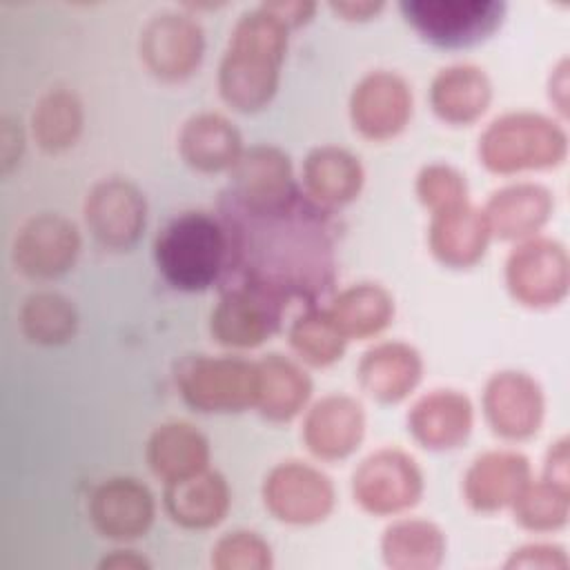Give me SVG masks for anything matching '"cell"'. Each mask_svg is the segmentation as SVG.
<instances>
[{
  "instance_id": "6da1fadb",
  "label": "cell",
  "mask_w": 570,
  "mask_h": 570,
  "mask_svg": "<svg viewBox=\"0 0 570 570\" xmlns=\"http://www.w3.org/2000/svg\"><path fill=\"white\" fill-rule=\"evenodd\" d=\"M220 218L232 240L236 283L254 285L278 301L314 305L334 283V234L330 209L305 191L267 205L245 207L220 198Z\"/></svg>"
},
{
  "instance_id": "4dcf8cb0",
  "label": "cell",
  "mask_w": 570,
  "mask_h": 570,
  "mask_svg": "<svg viewBox=\"0 0 570 570\" xmlns=\"http://www.w3.org/2000/svg\"><path fill=\"white\" fill-rule=\"evenodd\" d=\"M381 552L390 568L432 570L443 561L445 537L432 521L401 519L385 528Z\"/></svg>"
},
{
  "instance_id": "30bf717a",
  "label": "cell",
  "mask_w": 570,
  "mask_h": 570,
  "mask_svg": "<svg viewBox=\"0 0 570 570\" xmlns=\"http://www.w3.org/2000/svg\"><path fill=\"white\" fill-rule=\"evenodd\" d=\"M205 51L203 27L183 11H158L140 31V56L149 71L163 80L191 76Z\"/></svg>"
},
{
  "instance_id": "f1b7e54d",
  "label": "cell",
  "mask_w": 570,
  "mask_h": 570,
  "mask_svg": "<svg viewBox=\"0 0 570 570\" xmlns=\"http://www.w3.org/2000/svg\"><path fill=\"white\" fill-rule=\"evenodd\" d=\"M258 394L256 407L265 419L289 421L296 416L312 394V379L307 372L283 354H265L256 361Z\"/></svg>"
},
{
  "instance_id": "5bb4252c",
  "label": "cell",
  "mask_w": 570,
  "mask_h": 570,
  "mask_svg": "<svg viewBox=\"0 0 570 570\" xmlns=\"http://www.w3.org/2000/svg\"><path fill=\"white\" fill-rule=\"evenodd\" d=\"M541 385L521 370L494 372L483 387V412L490 428L505 439H528L543 421Z\"/></svg>"
},
{
  "instance_id": "ffe728a7",
  "label": "cell",
  "mask_w": 570,
  "mask_h": 570,
  "mask_svg": "<svg viewBox=\"0 0 570 570\" xmlns=\"http://www.w3.org/2000/svg\"><path fill=\"white\" fill-rule=\"evenodd\" d=\"M472 423V403L459 390H432L407 412V430L430 450L456 448L468 439Z\"/></svg>"
},
{
  "instance_id": "60d3db41",
  "label": "cell",
  "mask_w": 570,
  "mask_h": 570,
  "mask_svg": "<svg viewBox=\"0 0 570 570\" xmlns=\"http://www.w3.org/2000/svg\"><path fill=\"white\" fill-rule=\"evenodd\" d=\"M546 479L568 485V439L554 441L546 456Z\"/></svg>"
},
{
  "instance_id": "1f68e13d",
  "label": "cell",
  "mask_w": 570,
  "mask_h": 570,
  "mask_svg": "<svg viewBox=\"0 0 570 570\" xmlns=\"http://www.w3.org/2000/svg\"><path fill=\"white\" fill-rule=\"evenodd\" d=\"M82 125V102L69 89H51L42 96L31 118L36 142L45 151H62L71 147L78 140Z\"/></svg>"
},
{
  "instance_id": "8fae6325",
  "label": "cell",
  "mask_w": 570,
  "mask_h": 570,
  "mask_svg": "<svg viewBox=\"0 0 570 570\" xmlns=\"http://www.w3.org/2000/svg\"><path fill=\"white\" fill-rule=\"evenodd\" d=\"M283 301L247 285H227L218 305L212 309L209 330L227 347H256L281 325Z\"/></svg>"
},
{
  "instance_id": "9c48e42d",
  "label": "cell",
  "mask_w": 570,
  "mask_h": 570,
  "mask_svg": "<svg viewBox=\"0 0 570 570\" xmlns=\"http://www.w3.org/2000/svg\"><path fill=\"white\" fill-rule=\"evenodd\" d=\"M334 499L332 479L305 461H283L263 481L265 508L283 523H318L332 512Z\"/></svg>"
},
{
  "instance_id": "f35d334b",
  "label": "cell",
  "mask_w": 570,
  "mask_h": 570,
  "mask_svg": "<svg viewBox=\"0 0 570 570\" xmlns=\"http://www.w3.org/2000/svg\"><path fill=\"white\" fill-rule=\"evenodd\" d=\"M24 149V134L20 127V120L2 118V131H0V156H2V171L7 174L22 156Z\"/></svg>"
},
{
  "instance_id": "d590c367",
  "label": "cell",
  "mask_w": 570,
  "mask_h": 570,
  "mask_svg": "<svg viewBox=\"0 0 570 570\" xmlns=\"http://www.w3.org/2000/svg\"><path fill=\"white\" fill-rule=\"evenodd\" d=\"M212 566L218 570H265L272 566V550L256 532L234 530L216 541Z\"/></svg>"
},
{
  "instance_id": "8992f818",
  "label": "cell",
  "mask_w": 570,
  "mask_h": 570,
  "mask_svg": "<svg viewBox=\"0 0 570 570\" xmlns=\"http://www.w3.org/2000/svg\"><path fill=\"white\" fill-rule=\"evenodd\" d=\"M405 20L430 42L470 47L485 40L503 20V0H403Z\"/></svg>"
},
{
  "instance_id": "836d02e7",
  "label": "cell",
  "mask_w": 570,
  "mask_h": 570,
  "mask_svg": "<svg viewBox=\"0 0 570 570\" xmlns=\"http://www.w3.org/2000/svg\"><path fill=\"white\" fill-rule=\"evenodd\" d=\"M289 343L303 361L312 365H330L343 356L347 338L334 325L327 309L309 305L294 318Z\"/></svg>"
},
{
  "instance_id": "b9f144b4",
  "label": "cell",
  "mask_w": 570,
  "mask_h": 570,
  "mask_svg": "<svg viewBox=\"0 0 570 570\" xmlns=\"http://www.w3.org/2000/svg\"><path fill=\"white\" fill-rule=\"evenodd\" d=\"M330 7H332L334 11H338V13H343L345 18L365 20L367 16H372V13H376L379 9H383V2H372V0L352 2V0H347V2H332Z\"/></svg>"
},
{
  "instance_id": "e0dca14e",
  "label": "cell",
  "mask_w": 570,
  "mask_h": 570,
  "mask_svg": "<svg viewBox=\"0 0 570 570\" xmlns=\"http://www.w3.org/2000/svg\"><path fill=\"white\" fill-rule=\"evenodd\" d=\"M89 514L102 537L129 541L149 530L156 503L149 488L138 479L114 476L94 490Z\"/></svg>"
},
{
  "instance_id": "277c9868",
  "label": "cell",
  "mask_w": 570,
  "mask_h": 570,
  "mask_svg": "<svg viewBox=\"0 0 570 570\" xmlns=\"http://www.w3.org/2000/svg\"><path fill=\"white\" fill-rule=\"evenodd\" d=\"M566 154V129L534 111H508L494 118L479 138V158L497 174L554 167Z\"/></svg>"
},
{
  "instance_id": "52a82bcc",
  "label": "cell",
  "mask_w": 570,
  "mask_h": 570,
  "mask_svg": "<svg viewBox=\"0 0 570 570\" xmlns=\"http://www.w3.org/2000/svg\"><path fill=\"white\" fill-rule=\"evenodd\" d=\"M352 492L363 510L394 514L412 508L423 494V472L399 448H381L365 456L352 474Z\"/></svg>"
},
{
  "instance_id": "83f0119b",
  "label": "cell",
  "mask_w": 570,
  "mask_h": 570,
  "mask_svg": "<svg viewBox=\"0 0 570 570\" xmlns=\"http://www.w3.org/2000/svg\"><path fill=\"white\" fill-rule=\"evenodd\" d=\"M147 463L165 483L189 476L209 465V441L187 421H167L147 441Z\"/></svg>"
},
{
  "instance_id": "e575fe53",
  "label": "cell",
  "mask_w": 570,
  "mask_h": 570,
  "mask_svg": "<svg viewBox=\"0 0 570 570\" xmlns=\"http://www.w3.org/2000/svg\"><path fill=\"white\" fill-rule=\"evenodd\" d=\"M512 508H514V519L523 528L537 530V532L557 530L568 521L570 492H568V485L554 483L550 479H539V481L530 479L512 501Z\"/></svg>"
},
{
  "instance_id": "5b68a950",
  "label": "cell",
  "mask_w": 570,
  "mask_h": 570,
  "mask_svg": "<svg viewBox=\"0 0 570 570\" xmlns=\"http://www.w3.org/2000/svg\"><path fill=\"white\" fill-rule=\"evenodd\" d=\"M183 399L200 412H240L256 405L258 367L240 356H187L176 367Z\"/></svg>"
},
{
  "instance_id": "4fadbf2b",
  "label": "cell",
  "mask_w": 570,
  "mask_h": 570,
  "mask_svg": "<svg viewBox=\"0 0 570 570\" xmlns=\"http://www.w3.org/2000/svg\"><path fill=\"white\" fill-rule=\"evenodd\" d=\"M412 116V91L403 76L387 69L365 73L350 96V118L354 127L374 140H385L403 131Z\"/></svg>"
},
{
  "instance_id": "7402d4cb",
  "label": "cell",
  "mask_w": 570,
  "mask_h": 570,
  "mask_svg": "<svg viewBox=\"0 0 570 570\" xmlns=\"http://www.w3.org/2000/svg\"><path fill=\"white\" fill-rule=\"evenodd\" d=\"M423 374V358L419 350L403 341H385L370 347L356 367L361 387L383 401L394 403L405 399Z\"/></svg>"
},
{
  "instance_id": "7a4b0ae2",
  "label": "cell",
  "mask_w": 570,
  "mask_h": 570,
  "mask_svg": "<svg viewBox=\"0 0 570 570\" xmlns=\"http://www.w3.org/2000/svg\"><path fill=\"white\" fill-rule=\"evenodd\" d=\"M289 27L265 4L245 9L229 36L218 67V89L240 111L265 107L281 80Z\"/></svg>"
},
{
  "instance_id": "603a6c76",
  "label": "cell",
  "mask_w": 570,
  "mask_h": 570,
  "mask_svg": "<svg viewBox=\"0 0 570 570\" xmlns=\"http://www.w3.org/2000/svg\"><path fill=\"white\" fill-rule=\"evenodd\" d=\"M552 194L539 183H512L490 194L483 214L490 232L517 240L537 234L552 214Z\"/></svg>"
},
{
  "instance_id": "8d00e7d4",
  "label": "cell",
  "mask_w": 570,
  "mask_h": 570,
  "mask_svg": "<svg viewBox=\"0 0 570 570\" xmlns=\"http://www.w3.org/2000/svg\"><path fill=\"white\" fill-rule=\"evenodd\" d=\"M416 196L432 212L468 200L465 176L445 163H430L416 176Z\"/></svg>"
},
{
  "instance_id": "4316f807",
  "label": "cell",
  "mask_w": 570,
  "mask_h": 570,
  "mask_svg": "<svg viewBox=\"0 0 570 570\" xmlns=\"http://www.w3.org/2000/svg\"><path fill=\"white\" fill-rule=\"evenodd\" d=\"M492 100L488 73L470 62L443 67L430 85V105L434 114L452 125L476 120Z\"/></svg>"
},
{
  "instance_id": "3957f363",
  "label": "cell",
  "mask_w": 570,
  "mask_h": 570,
  "mask_svg": "<svg viewBox=\"0 0 570 570\" xmlns=\"http://www.w3.org/2000/svg\"><path fill=\"white\" fill-rule=\"evenodd\" d=\"M154 258L165 281L200 292L232 272V240L220 214L191 209L174 216L154 240Z\"/></svg>"
},
{
  "instance_id": "9a60e30c",
  "label": "cell",
  "mask_w": 570,
  "mask_h": 570,
  "mask_svg": "<svg viewBox=\"0 0 570 570\" xmlns=\"http://www.w3.org/2000/svg\"><path fill=\"white\" fill-rule=\"evenodd\" d=\"M78 227L60 214H38L29 218L13 240V263L31 278H53L65 274L78 258Z\"/></svg>"
},
{
  "instance_id": "484cf974",
  "label": "cell",
  "mask_w": 570,
  "mask_h": 570,
  "mask_svg": "<svg viewBox=\"0 0 570 570\" xmlns=\"http://www.w3.org/2000/svg\"><path fill=\"white\" fill-rule=\"evenodd\" d=\"M363 180L358 156L336 145L314 147L303 163V191L327 209L354 200Z\"/></svg>"
},
{
  "instance_id": "f546056e",
  "label": "cell",
  "mask_w": 570,
  "mask_h": 570,
  "mask_svg": "<svg viewBox=\"0 0 570 570\" xmlns=\"http://www.w3.org/2000/svg\"><path fill=\"white\" fill-rule=\"evenodd\" d=\"M325 309L347 341L367 338L390 325L394 298L383 285L363 281L341 289Z\"/></svg>"
},
{
  "instance_id": "74e56055",
  "label": "cell",
  "mask_w": 570,
  "mask_h": 570,
  "mask_svg": "<svg viewBox=\"0 0 570 570\" xmlns=\"http://www.w3.org/2000/svg\"><path fill=\"white\" fill-rule=\"evenodd\" d=\"M505 568H568V557L559 546L528 543L512 552Z\"/></svg>"
},
{
  "instance_id": "2e32d148",
  "label": "cell",
  "mask_w": 570,
  "mask_h": 570,
  "mask_svg": "<svg viewBox=\"0 0 570 570\" xmlns=\"http://www.w3.org/2000/svg\"><path fill=\"white\" fill-rule=\"evenodd\" d=\"M289 156L274 145H252L243 149L229 169V200L245 207H267L298 194Z\"/></svg>"
},
{
  "instance_id": "ba28073f",
  "label": "cell",
  "mask_w": 570,
  "mask_h": 570,
  "mask_svg": "<svg viewBox=\"0 0 570 570\" xmlns=\"http://www.w3.org/2000/svg\"><path fill=\"white\" fill-rule=\"evenodd\" d=\"M568 252L554 238H523L505 261V285L510 294L530 307L559 303L568 292Z\"/></svg>"
},
{
  "instance_id": "ac0fdd59",
  "label": "cell",
  "mask_w": 570,
  "mask_h": 570,
  "mask_svg": "<svg viewBox=\"0 0 570 570\" xmlns=\"http://www.w3.org/2000/svg\"><path fill=\"white\" fill-rule=\"evenodd\" d=\"M365 434L363 405L347 394H327L305 414L303 441L321 459L352 454Z\"/></svg>"
},
{
  "instance_id": "d6986e66",
  "label": "cell",
  "mask_w": 570,
  "mask_h": 570,
  "mask_svg": "<svg viewBox=\"0 0 570 570\" xmlns=\"http://www.w3.org/2000/svg\"><path fill=\"white\" fill-rule=\"evenodd\" d=\"M530 481V461L517 450H490L479 454L465 476V501L479 512H494L512 505L517 494Z\"/></svg>"
},
{
  "instance_id": "44dd1931",
  "label": "cell",
  "mask_w": 570,
  "mask_h": 570,
  "mask_svg": "<svg viewBox=\"0 0 570 570\" xmlns=\"http://www.w3.org/2000/svg\"><path fill=\"white\" fill-rule=\"evenodd\" d=\"M490 225L481 207L468 200L432 212L430 249L450 267L474 265L490 243Z\"/></svg>"
},
{
  "instance_id": "ab89813d",
  "label": "cell",
  "mask_w": 570,
  "mask_h": 570,
  "mask_svg": "<svg viewBox=\"0 0 570 570\" xmlns=\"http://www.w3.org/2000/svg\"><path fill=\"white\" fill-rule=\"evenodd\" d=\"M272 13H276L289 29L301 27L307 22L316 9L314 2L309 0H289V2H263Z\"/></svg>"
},
{
  "instance_id": "cb8c5ba5",
  "label": "cell",
  "mask_w": 570,
  "mask_h": 570,
  "mask_svg": "<svg viewBox=\"0 0 570 570\" xmlns=\"http://www.w3.org/2000/svg\"><path fill=\"white\" fill-rule=\"evenodd\" d=\"M229 485L216 470H200L189 476L167 481L165 508L169 517L189 530H205L216 525L229 510Z\"/></svg>"
},
{
  "instance_id": "7c38bea8",
  "label": "cell",
  "mask_w": 570,
  "mask_h": 570,
  "mask_svg": "<svg viewBox=\"0 0 570 570\" xmlns=\"http://www.w3.org/2000/svg\"><path fill=\"white\" fill-rule=\"evenodd\" d=\"M85 218L91 234L111 249H127L140 238L147 220L142 191L127 178L98 180L85 200Z\"/></svg>"
},
{
  "instance_id": "d6a6232c",
  "label": "cell",
  "mask_w": 570,
  "mask_h": 570,
  "mask_svg": "<svg viewBox=\"0 0 570 570\" xmlns=\"http://www.w3.org/2000/svg\"><path fill=\"white\" fill-rule=\"evenodd\" d=\"M24 336L38 345L67 343L78 327L73 303L58 292H36L24 298L20 309Z\"/></svg>"
},
{
  "instance_id": "7bdbcfd3",
  "label": "cell",
  "mask_w": 570,
  "mask_h": 570,
  "mask_svg": "<svg viewBox=\"0 0 570 570\" xmlns=\"http://www.w3.org/2000/svg\"><path fill=\"white\" fill-rule=\"evenodd\" d=\"M100 568H149V561L138 557L134 550H114L111 557H105L100 561Z\"/></svg>"
},
{
  "instance_id": "d4e9b609",
  "label": "cell",
  "mask_w": 570,
  "mask_h": 570,
  "mask_svg": "<svg viewBox=\"0 0 570 570\" xmlns=\"http://www.w3.org/2000/svg\"><path fill=\"white\" fill-rule=\"evenodd\" d=\"M178 149L183 160L198 171L232 169L243 154L236 125L216 111L194 114L180 129Z\"/></svg>"
}]
</instances>
